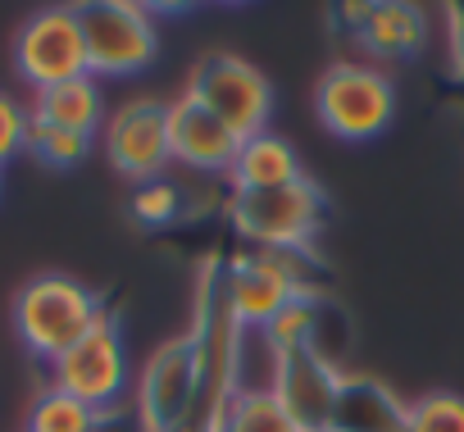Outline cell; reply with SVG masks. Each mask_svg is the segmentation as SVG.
Masks as SVG:
<instances>
[{
  "mask_svg": "<svg viewBox=\"0 0 464 432\" xmlns=\"http://www.w3.org/2000/svg\"><path fill=\"white\" fill-rule=\"evenodd\" d=\"M101 409L82 405L78 396L60 391V387H46L37 400H33V414H28V432H96L101 427Z\"/></svg>",
  "mask_w": 464,
  "mask_h": 432,
  "instance_id": "ac0fdd59",
  "label": "cell"
},
{
  "mask_svg": "<svg viewBox=\"0 0 464 432\" xmlns=\"http://www.w3.org/2000/svg\"><path fill=\"white\" fill-rule=\"evenodd\" d=\"M301 155L292 141L274 137V132H260V137H246L237 159L227 168V182L237 191H274V187H292L301 182Z\"/></svg>",
  "mask_w": 464,
  "mask_h": 432,
  "instance_id": "4fadbf2b",
  "label": "cell"
},
{
  "mask_svg": "<svg viewBox=\"0 0 464 432\" xmlns=\"http://www.w3.org/2000/svg\"><path fill=\"white\" fill-rule=\"evenodd\" d=\"M360 42L382 60L414 55L423 46V14L414 5H401V0H378V5H369V14L360 24Z\"/></svg>",
  "mask_w": 464,
  "mask_h": 432,
  "instance_id": "2e32d148",
  "label": "cell"
},
{
  "mask_svg": "<svg viewBox=\"0 0 464 432\" xmlns=\"http://www.w3.org/2000/svg\"><path fill=\"white\" fill-rule=\"evenodd\" d=\"M218 296H223L227 314L237 319V328H269L296 301V292L278 274H269L256 255H237V260L227 264Z\"/></svg>",
  "mask_w": 464,
  "mask_h": 432,
  "instance_id": "7c38bea8",
  "label": "cell"
},
{
  "mask_svg": "<svg viewBox=\"0 0 464 432\" xmlns=\"http://www.w3.org/2000/svg\"><path fill=\"white\" fill-rule=\"evenodd\" d=\"M51 387L78 396L82 405H92V409H101V414L114 409V400H119L123 387H128V355H123L119 323H114L110 314H101L96 328L51 364Z\"/></svg>",
  "mask_w": 464,
  "mask_h": 432,
  "instance_id": "52a82bcc",
  "label": "cell"
},
{
  "mask_svg": "<svg viewBox=\"0 0 464 432\" xmlns=\"http://www.w3.org/2000/svg\"><path fill=\"white\" fill-rule=\"evenodd\" d=\"M405 432H464V396L428 391L405 409Z\"/></svg>",
  "mask_w": 464,
  "mask_h": 432,
  "instance_id": "44dd1931",
  "label": "cell"
},
{
  "mask_svg": "<svg viewBox=\"0 0 464 432\" xmlns=\"http://www.w3.org/2000/svg\"><path fill=\"white\" fill-rule=\"evenodd\" d=\"M105 159L132 178L137 187L141 182H155L169 159H173V146H169V105L164 101H128L110 114L105 123Z\"/></svg>",
  "mask_w": 464,
  "mask_h": 432,
  "instance_id": "ba28073f",
  "label": "cell"
},
{
  "mask_svg": "<svg viewBox=\"0 0 464 432\" xmlns=\"http://www.w3.org/2000/svg\"><path fill=\"white\" fill-rule=\"evenodd\" d=\"M405 409L382 382L373 378H342L333 427L328 432H405Z\"/></svg>",
  "mask_w": 464,
  "mask_h": 432,
  "instance_id": "5bb4252c",
  "label": "cell"
},
{
  "mask_svg": "<svg viewBox=\"0 0 464 432\" xmlns=\"http://www.w3.org/2000/svg\"><path fill=\"white\" fill-rule=\"evenodd\" d=\"M101 87L96 78H73V82H60V87H46L37 91L33 101V119L46 123V128H64V132H96L101 128Z\"/></svg>",
  "mask_w": 464,
  "mask_h": 432,
  "instance_id": "9a60e30c",
  "label": "cell"
},
{
  "mask_svg": "<svg viewBox=\"0 0 464 432\" xmlns=\"http://www.w3.org/2000/svg\"><path fill=\"white\" fill-rule=\"evenodd\" d=\"M169 146H173V159L187 164V168H200V173H227L232 159L242 150V137L223 128L209 110H200L187 91L169 105Z\"/></svg>",
  "mask_w": 464,
  "mask_h": 432,
  "instance_id": "8fae6325",
  "label": "cell"
},
{
  "mask_svg": "<svg viewBox=\"0 0 464 432\" xmlns=\"http://www.w3.org/2000/svg\"><path fill=\"white\" fill-rule=\"evenodd\" d=\"M218 432H305L274 387H237L223 405Z\"/></svg>",
  "mask_w": 464,
  "mask_h": 432,
  "instance_id": "e0dca14e",
  "label": "cell"
},
{
  "mask_svg": "<svg viewBox=\"0 0 464 432\" xmlns=\"http://www.w3.org/2000/svg\"><path fill=\"white\" fill-rule=\"evenodd\" d=\"M132 214L141 224H150V228H160V224H169L173 214H178V187L173 182H141L137 187V196H132Z\"/></svg>",
  "mask_w": 464,
  "mask_h": 432,
  "instance_id": "7402d4cb",
  "label": "cell"
},
{
  "mask_svg": "<svg viewBox=\"0 0 464 432\" xmlns=\"http://www.w3.org/2000/svg\"><path fill=\"white\" fill-rule=\"evenodd\" d=\"M314 323H319L314 296H296V301H292L269 328H260V332H265V341L274 346V355L283 360V355H292V350L314 346Z\"/></svg>",
  "mask_w": 464,
  "mask_h": 432,
  "instance_id": "d6986e66",
  "label": "cell"
},
{
  "mask_svg": "<svg viewBox=\"0 0 464 432\" xmlns=\"http://www.w3.org/2000/svg\"><path fill=\"white\" fill-rule=\"evenodd\" d=\"M101 314L105 305L96 301V292H87L78 278L64 274H42L14 296V332L46 364H55L69 346H78Z\"/></svg>",
  "mask_w": 464,
  "mask_h": 432,
  "instance_id": "6da1fadb",
  "label": "cell"
},
{
  "mask_svg": "<svg viewBox=\"0 0 464 432\" xmlns=\"http://www.w3.org/2000/svg\"><path fill=\"white\" fill-rule=\"evenodd\" d=\"M78 24H82V42H87L92 78H132L160 51L146 5H132V0H92V5H78Z\"/></svg>",
  "mask_w": 464,
  "mask_h": 432,
  "instance_id": "5b68a950",
  "label": "cell"
},
{
  "mask_svg": "<svg viewBox=\"0 0 464 432\" xmlns=\"http://www.w3.org/2000/svg\"><path fill=\"white\" fill-rule=\"evenodd\" d=\"M200 396V364L191 341H169L164 350L150 355L141 387H137V423L141 432H182L187 414L196 409Z\"/></svg>",
  "mask_w": 464,
  "mask_h": 432,
  "instance_id": "9c48e42d",
  "label": "cell"
},
{
  "mask_svg": "<svg viewBox=\"0 0 464 432\" xmlns=\"http://www.w3.org/2000/svg\"><path fill=\"white\" fill-rule=\"evenodd\" d=\"M187 96L209 110L223 128H232L242 141L246 137H260L269 132V114H274V87L269 78L242 60V55H227V51H214V55H200L191 78H187Z\"/></svg>",
  "mask_w": 464,
  "mask_h": 432,
  "instance_id": "7a4b0ae2",
  "label": "cell"
},
{
  "mask_svg": "<svg viewBox=\"0 0 464 432\" xmlns=\"http://www.w3.org/2000/svg\"><path fill=\"white\" fill-rule=\"evenodd\" d=\"M274 391L301 418L305 432H328L333 409H337V391H342V373L319 355V346H305V350H292V355L278 360Z\"/></svg>",
  "mask_w": 464,
  "mask_h": 432,
  "instance_id": "30bf717a",
  "label": "cell"
},
{
  "mask_svg": "<svg viewBox=\"0 0 464 432\" xmlns=\"http://www.w3.org/2000/svg\"><path fill=\"white\" fill-rule=\"evenodd\" d=\"M232 233L256 251H305L324 219V196L310 178L274 191H237L227 205Z\"/></svg>",
  "mask_w": 464,
  "mask_h": 432,
  "instance_id": "3957f363",
  "label": "cell"
},
{
  "mask_svg": "<svg viewBox=\"0 0 464 432\" xmlns=\"http://www.w3.org/2000/svg\"><path fill=\"white\" fill-rule=\"evenodd\" d=\"M28 119H33V114H28L14 96L0 91V164L14 159V155L28 146Z\"/></svg>",
  "mask_w": 464,
  "mask_h": 432,
  "instance_id": "603a6c76",
  "label": "cell"
},
{
  "mask_svg": "<svg viewBox=\"0 0 464 432\" xmlns=\"http://www.w3.org/2000/svg\"><path fill=\"white\" fill-rule=\"evenodd\" d=\"M24 150H33V155H37L42 164H51V168H69V164L87 159V150H92V137H87V132L46 128V123L28 119V146H24Z\"/></svg>",
  "mask_w": 464,
  "mask_h": 432,
  "instance_id": "ffe728a7",
  "label": "cell"
},
{
  "mask_svg": "<svg viewBox=\"0 0 464 432\" xmlns=\"http://www.w3.org/2000/svg\"><path fill=\"white\" fill-rule=\"evenodd\" d=\"M314 110L319 123L342 137V141H369L378 137L392 114H396V87L387 73L369 69V64H328L319 87H314Z\"/></svg>",
  "mask_w": 464,
  "mask_h": 432,
  "instance_id": "277c9868",
  "label": "cell"
},
{
  "mask_svg": "<svg viewBox=\"0 0 464 432\" xmlns=\"http://www.w3.org/2000/svg\"><path fill=\"white\" fill-rule=\"evenodd\" d=\"M14 69L37 91L87 78V42H82L78 5H55L33 14L14 37Z\"/></svg>",
  "mask_w": 464,
  "mask_h": 432,
  "instance_id": "8992f818",
  "label": "cell"
}]
</instances>
